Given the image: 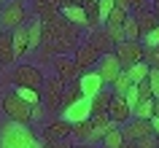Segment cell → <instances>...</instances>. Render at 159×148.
<instances>
[{
    "instance_id": "8",
    "label": "cell",
    "mask_w": 159,
    "mask_h": 148,
    "mask_svg": "<svg viewBox=\"0 0 159 148\" xmlns=\"http://www.w3.org/2000/svg\"><path fill=\"white\" fill-rule=\"evenodd\" d=\"M51 65H54L57 75H59V78H62L65 83L78 81V78H81V67H78L75 57H67V54H57V57L51 59Z\"/></svg>"
},
{
    "instance_id": "17",
    "label": "cell",
    "mask_w": 159,
    "mask_h": 148,
    "mask_svg": "<svg viewBox=\"0 0 159 148\" xmlns=\"http://www.w3.org/2000/svg\"><path fill=\"white\" fill-rule=\"evenodd\" d=\"M132 16L138 19V25H140V35L146 38V35L151 33V30H157L159 27V14L154 8H143V11H132ZM140 38V41H143Z\"/></svg>"
},
{
    "instance_id": "2",
    "label": "cell",
    "mask_w": 159,
    "mask_h": 148,
    "mask_svg": "<svg viewBox=\"0 0 159 148\" xmlns=\"http://www.w3.org/2000/svg\"><path fill=\"white\" fill-rule=\"evenodd\" d=\"M43 143L35 137V132L30 129V124L11 121L0 129V148H41Z\"/></svg>"
},
{
    "instance_id": "27",
    "label": "cell",
    "mask_w": 159,
    "mask_h": 148,
    "mask_svg": "<svg viewBox=\"0 0 159 148\" xmlns=\"http://www.w3.org/2000/svg\"><path fill=\"white\" fill-rule=\"evenodd\" d=\"M19 97H25L30 105H43V89H30V86H14Z\"/></svg>"
},
{
    "instance_id": "29",
    "label": "cell",
    "mask_w": 159,
    "mask_h": 148,
    "mask_svg": "<svg viewBox=\"0 0 159 148\" xmlns=\"http://www.w3.org/2000/svg\"><path fill=\"white\" fill-rule=\"evenodd\" d=\"M132 86H135V81L129 78V73H127V70H121V73H119V78L113 81V86H111V89H113V94H121V97H124V94L132 89Z\"/></svg>"
},
{
    "instance_id": "39",
    "label": "cell",
    "mask_w": 159,
    "mask_h": 148,
    "mask_svg": "<svg viewBox=\"0 0 159 148\" xmlns=\"http://www.w3.org/2000/svg\"><path fill=\"white\" fill-rule=\"evenodd\" d=\"M143 43H146V46H159V27H157V30H151V33L143 38Z\"/></svg>"
},
{
    "instance_id": "52",
    "label": "cell",
    "mask_w": 159,
    "mask_h": 148,
    "mask_svg": "<svg viewBox=\"0 0 159 148\" xmlns=\"http://www.w3.org/2000/svg\"><path fill=\"white\" fill-rule=\"evenodd\" d=\"M157 148H159V146H157Z\"/></svg>"
},
{
    "instance_id": "26",
    "label": "cell",
    "mask_w": 159,
    "mask_h": 148,
    "mask_svg": "<svg viewBox=\"0 0 159 148\" xmlns=\"http://www.w3.org/2000/svg\"><path fill=\"white\" fill-rule=\"evenodd\" d=\"M78 100H84V92H81V83L78 81H70L65 86V97H62V110H67V108H73Z\"/></svg>"
},
{
    "instance_id": "21",
    "label": "cell",
    "mask_w": 159,
    "mask_h": 148,
    "mask_svg": "<svg viewBox=\"0 0 159 148\" xmlns=\"http://www.w3.org/2000/svg\"><path fill=\"white\" fill-rule=\"evenodd\" d=\"M27 35H30V51H41L43 46V22L41 19H30L27 22Z\"/></svg>"
},
{
    "instance_id": "42",
    "label": "cell",
    "mask_w": 159,
    "mask_h": 148,
    "mask_svg": "<svg viewBox=\"0 0 159 148\" xmlns=\"http://www.w3.org/2000/svg\"><path fill=\"white\" fill-rule=\"evenodd\" d=\"M59 6L65 8V6H84V0H59Z\"/></svg>"
},
{
    "instance_id": "14",
    "label": "cell",
    "mask_w": 159,
    "mask_h": 148,
    "mask_svg": "<svg viewBox=\"0 0 159 148\" xmlns=\"http://www.w3.org/2000/svg\"><path fill=\"white\" fill-rule=\"evenodd\" d=\"M59 11H62L59 0H35V3H33V16L41 19L43 25L54 22V19L59 16Z\"/></svg>"
},
{
    "instance_id": "31",
    "label": "cell",
    "mask_w": 159,
    "mask_h": 148,
    "mask_svg": "<svg viewBox=\"0 0 159 148\" xmlns=\"http://www.w3.org/2000/svg\"><path fill=\"white\" fill-rule=\"evenodd\" d=\"M127 73H129V78H132L135 83H140V81H146V78H148L151 65H148V62H138V65H132L129 70H127Z\"/></svg>"
},
{
    "instance_id": "3",
    "label": "cell",
    "mask_w": 159,
    "mask_h": 148,
    "mask_svg": "<svg viewBox=\"0 0 159 148\" xmlns=\"http://www.w3.org/2000/svg\"><path fill=\"white\" fill-rule=\"evenodd\" d=\"M0 108H3V113L8 116L11 121L30 124V121L35 119V105H30L25 97H19L16 92H8V94H3V100H0Z\"/></svg>"
},
{
    "instance_id": "23",
    "label": "cell",
    "mask_w": 159,
    "mask_h": 148,
    "mask_svg": "<svg viewBox=\"0 0 159 148\" xmlns=\"http://www.w3.org/2000/svg\"><path fill=\"white\" fill-rule=\"evenodd\" d=\"M14 51H16V59H22L25 54H30V35H27V25H22V27L14 30Z\"/></svg>"
},
{
    "instance_id": "22",
    "label": "cell",
    "mask_w": 159,
    "mask_h": 148,
    "mask_svg": "<svg viewBox=\"0 0 159 148\" xmlns=\"http://www.w3.org/2000/svg\"><path fill=\"white\" fill-rule=\"evenodd\" d=\"M111 100H113V89H108V86H102L97 94H94L89 102H92V116L94 113H108V105Z\"/></svg>"
},
{
    "instance_id": "45",
    "label": "cell",
    "mask_w": 159,
    "mask_h": 148,
    "mask_svg": "<svg viewBox=\"0 0 159 148\" xmlns=\"http://www.w3.org/2000/svg\"><path fill=\"white\" fill-rule=\"evenodd\" d=\"M75 148H94V143H75Z\"/></svg>"
},
{
    "instance_id": "51",
    "label": "cell",
    "mask_w": 159,
    "mask_h": 148,
    "mask_svg": "<svg viewBox=\"0 0 159 148\" xmlns=\"http://www.w3.org/2000/svg\"><path fill=\"white\" fill-rule=\"evenodd\" d=\"M0 67H3V65H0Z\"/></svg>"
},
{
    "instance_id": "32",
    "label": "cell",
    "mask_w": 159,
    "mask_h": 148,
    "mask_svg": "<svg viewBox=\"0 0 159 148\" xmlns=\"http://www.w3.org/2000/svg\"><path fill=\"white\" fill-rule=\"evenodd\" d=\"M132 116H138V119H154V100H140L138 105L132 108Z\"/></svg>"
},
{
    "instance_id": "9",
    "label": "cell",
    "mask_w": 159,
    "mask_h": 148,
    "mask_svg": "<svg viewBox=\"0 0 159 148\" xmlns=\"http://www.w3.org/2000/svg\"><path fill=\"white\" fill-rule=\"evenodd\" d=\"M116 54H119V59H121V67L129 70L132 65L143 62V43L140 41H121L116 46Z\"/></svg>"
},
{
    "instance_id": "36",
    "label": "cell",
    "mask_w": 159,
    "mask_h": 148,
    "mask_svg": "<svg viewBox=\"0 0 159 148\" xmlns=\"http://www.w3.org/2000/svg\"><path fill=\"white\" fill-rule=\"evenodd\" d=\"M41 148H75V143H70V140H43Z\"/></svg>"
},
{
    "instance_id": "49",
    "label": "cell",
    "mask_w": 159,
    "mask_h": 148,
    "mask_svg": "<svg viewBox=\"0 0 159 148\" xmlns=\"http://www.w3.org/2000/svg\"><path fill=\"white\" fill-rule=\"evenodd\" d=\"M0 14H3V3H0Z\"/></svg>"
},
{
    "instance_id": "34",
    "label": "cell",
    "mask_w": 159,
    "mask_h": 148,
    "mask_svg": "<svg viewBox=\"0 0 159 148\" xmlns=\"http://www.w3.org/2000/svg\"><path fill=\"white\" fill-rule=\"evenodd\" d=\"M135 143H138V148H157L159 146V135L154 132V135H146V137L135 140Z\"/></svg>"
},
{
    "instance_id": "35",
    "label": "cell",
    "mask_w": 159,
    "mask_h": 148,
    "mask_svg": "<svg viewBox=\"0 0 159 148\" xmlns=\"http://www.w3.org/2000/svg\"><path fill=\"white\" fill-rule=\"evenodd\" d=\"M138 92H140V100H157V97H154V89H151V83H148V78L138 83Z\"/></svg>"
},
{
    "instance_id": "15",
    "label": "cell",
    "mask_w": 159,
    "mask_h": 148,
    "mask_svg": "<svg viewBox=\"0 0 159 148\" xmlns=\"http://www.w3.org/2000/svg\"><path fill=\"white\" fill-rule=\"evenodd\" d=\"M86 41L92 43V46L100 51V54H111V51H116V41L108 35V30H105V27L89 30V38H86Z\"/></svg>"
},
{
    "instance_id": "11",
    "label": "cell",
    "mask_w": 159,
    "mask_h": 148,
    "mask_svg": "<svg viewBox=\"0 0 159 148\" xmlns=\"http://www.w3.org/2000/svg\"><path fill=\"white\" fill-rule=\"evenodd\" d=\"M73 57H75V62H78V67H81V73H86V70H92L97 62H100V51L94 49L89 41H84V43H78V49L73 51Z\"/></svg>"
},
{
    "instance_id": "6",
    "label": "cell",
    "mask_w": 159,
    "mask_h": 148,
    "mask_svg": "<svg viewBox=\"0 0 159 148\" xmlns=\"http://www.w3.org/2000/svg\"><path fill=\"white\" fill-rule=\"evenodd\" d=\"M46 75L38 65H16L11 73V83L14 86H30V89H43Z\"/></svg>"
},
{
    "instance_id": "5",
    "label": "cell",
    "mask_w": 159,
    "mask_h": 148,
    "mask_svg": "<svg viewBox=\"0 0 159 148\" xmlns=\"http://www.w3.org/2000/svg\"><path fill=\"white\" fill-rule=\"evenodd\" d=\"M65 86L67 83L59 78V75H51L43 81V108L49 113H57L62 110V97H65Z\"/></svg>"
},
{
    "instance_id": "7",
    "label": "cell",
    "mask_w": 159,
    "mask_h": 148,
    "mask_svg": "<svg viewBox=\"0 0 159 148\" xmlns=\"http://www.w3.org/2000/svg\"><path fill=\"white\" fill-rule=\"evenodd\" d=\"M124 67H121V59H119L116 51H111V54H102L100 62H97V73H100L102 83L105 86H113V81L119 78V73H121Z\"/></svg>"
},
{
    "instance_id": "12",
    "label": "cell",
    "mask_w": 159,
    "mask_h": 148,
    "mask_svg": "<svg viewBox=\"0 0 159 148\" xmlns=\"http://www.w3.org/2000/svg\"><path fill=\"white\" fill-rule=\"evenodd\" d=\"M121 135H124V140H140V137H146V135H154V127H151L148 119L132 116L127 124H121Z\"/></svg>"
},
{
    "instance_id": "33",
    "label": "cell",
    "mask_w": 159,
    "mask_h": 148,
    "mask_svg": "<svg viewBox=\"0 0 159 148\" xmlns=\"http://www.w3.org/2000/svg\"><path fill=\"white\" fill-rule=\"evenodd\" d=\"M143 62H148L151 67H159V46H146L143 43Z\"/></svg>"
},
{
    "instance_id": "43",
    "label": "cell",
    "mask_w": 159,
    "mask_h": 148,
    "mask_svg": "<svg viewBox=\"0 0 159 148\" xmlns=\"http://www.w3.org/2000/svg\"><path fill=\"white\" fill-rule=\"evenodd\" d=\"M151 127H154V132L159 135V116H154V119H151Z\"/></svg>"
},
{
    "instance_id": "47",
    "label": "cell",
    "mask_w": 159,
    "mask_h": 148,
    "mask_svg": "<svg viewBox=\"0 0 159 148\" xmlns=\"http://www.w3.org/2000/svg\"><path fill=\"white\" fill-rule=\"evenodd\" d=\"M154 116H159V100H154Z\"/></svg>"
},
{
    "instance_id": "25",
    "label": "cell",
    "mask_w": 159,
    "mask_h": 148,
    "mask_svg": "<svg viewBox=\"0 0 159 148\" xmlns=\"http://www.w3.org/2000/svg\"><path fill=\"white\" fill-rule=\"evenodd\" d=\"M73 140L75 143H92V116L84 121H73Z\"/></svg>"
},
{
    "instance_id": "30",
    "label": "cell",
    "mask_w": 159,
    "mask_h": 148,
    "mask_svg": "<svg viewBox=\"0 0 159 148\" xmlns=\"http://www.w3.org/2000/svg\"><path fill=\"white\" fill-rule=\"evenodd\" d=\"M124 38L127 41H140L143 35H140V25H138V19L129 14L127 16V22H124Z\"/></svg>"
},
{
    "instance_id": "41",
    "label": "cell",
    "mask_w": 159,
    "mask_h": 148,
    "mask_svg": "<svg viewBox=\"0 0 159 148\" xmlns=\"http://www.w3.org/2000/svg\"><path fill=\"white\" fill-rule=\"evenodd\" d=\"M116 8L127 11V14H132V3H129V0H116Z\"/></svg>"
},
{
    "instance_id": "18",
    "label": "cell",
    "mask_w": 159,
    "mask_h": 148,
    "mask_svg": "<svg viewBox=\"0 0 159 148\" xmlns=\"http://www.w3.org/2000/svg\"><path fill=\"white\" fill-rule=\"evenodd\" d=\"M113 127L108 113H94L92 116V143H102V137L108 135V129Z\"/></svg>"
},
{
    "instance_id": "46",
    "label": "cell",
    "mask_w": 159,
    "mask_h": 148,
    "mask_svg": "<svg viewBox=\"0 0 159 148\" xmlns=\"http://www.w3.org/2000/svg\"><path fill=\"white\" fill-rule=\"evenodd\" d=\"M151 8H154V11L159 14V0H151Z\"/></svg>"
},
{
    "instance_id": "19",
    "label": "cell",
    "mask_w": 159,
    "mask_h": 148,
    "mask_svg": "<svg viewBox=\"0 0 159 148\" xmlns=\"http://www.w3.org/2000/svg\"><path fill=\"white\" fill-rule=\"evenodd\" d=\"M16 62V51H14V33H6L0 35V65H14Z\"/></svg>"
},
{
    "instance_id": "48",
    "label": "cell",
    "mask_w": 159,
    "mask_h": 148,
    "mask_svg": "<svg viewBox=\"0 0 159 148\" xmlns=\"http://www.w3.org/2000/svg\"><path fill=\"white\" fill-rule=\"evenodd\" d=\"M3 33H6V30H3V25H0V35H3Z\"/></svg>"
},
{
    "instance_id": "10",
    "label": "cell",
    "mask_w": 159,
    "mask_h": 148,
    "mask_svg": "<svg viewBox=\"0 0 159 148\" xmlns=\"http://www.w3.org/2000/svg\"><path fill=\"white\" fill-rule=\"evenodd\" d=\"M70 137H73V121L65 116H57L43 127V140H70Z\"/></svg>"
},
{
    "instance_id": "13",
    "label": "cell",
    "mask_w": 159,
    "mask_h": 148,
    "mask_svg": "<svg viewBox=\"0 0 159 148\" xmlns=\"http://www.w3.org/2000/svg\"><path fill=\"white\" fill-rule=\"evenodd\" d=\"M108 116H111L113 124L121 127V124H127L132 119V105H129L121 94H113V100H111V105H108Z\"/></svg>"
},
{
    "instance_id": "20",
    "label": "cell",
    "mask_w": 159,
    "mask_h": 148,
    "mask_svg": "<svg viewBox=\"0 0 159 148\" xmlns=\"http://www.w3.org/2000/svg\"><path fill=\"white\" fill-rule=\"evenodd\" d=\"M62 16H65L67 22H73L75 27H81V30H89V16H86L84 6H65V8H62Z\"/></svg>"
},
{
    "instance_id": "1",
    "label": "cell",
    "mask_w": 159,
    "mask_h": 148,
    "mask_svg": "<svg viewBox=\"0 0 159 148\" xmlns=\"http://www.w3.org/2000/svg\"><path fill=\"white\" fill-rule=\"evenodd\" d=\"M81 43V27H75L73 22H67L59 11V16L49 25H43V46L38 51V62L46 65L57 54H67V51H75Z\"/></svg>"
},
{
    "instance_id": "38",
    "label": "cell",
    "mask_w": 159,
    "mask_h": 148,
    "mask_svg": "<svg viewBox=\"0 0 159 148\" xmlns=\"http://www.w3.org/2000/svg\"><path fill=\"white\" fill-rule=\"evenodd\" d=\"M124 100H127V102H129V105H138V102H140V92H138V83H135V86H132V89H129V92H127V94H124Z\"/></svg>"
},
{
    "instance_id": "50",
    "label": "cell",
    "mask_w": 159,
    "mask_h": 148,
    "mask_svg": "<svg viewBox=\"0 0 159 148\" xmlns=\"http://www.w3.org/2000/svg\"><path fill=\"white\" fill-rule=\"evenodd\" d=\"M0 3H8V0H0Z\"/></svg>"
},
{
    "instance_id": "44",
    "label": "cell",
    "mask_w": 159,
    "mask_h": 148,
    "mask_svg": "<svg viewBox=\"0 0 159 148\" xmlns=\"http://www.w3.org/2000/svg\"><path fill=\"white\" fill-rule=\"evenodd\" d=\"M121 148H138V143H135V140H124V143H121Z\"/></svg>"
},
{
    "instance_id": "37",
    "label": "cell",
    "mask_w": 159,
    "mask_h": 148,
    "mask_svg": "<svg viewBox=\"0 0 159 148\" xmlns=\"http://www.w3.org/2000/svg\"><path fill=\"white\" fill-rule=\"evenodd\" d=\"M148 83H151V89H154V97L159 100V67H151V73H148Z\"/></svg>"
},
{
    "instance_id": "40",
    "label": "cell",
    "mask_w": 159,
    "mask_h": 148,
    "mask_svg": "<svg viewBox=\"0 0 159 148\" xmlns=\"http://www.w3.org/2000/svg\"><path fill=\"white\" fill-rule=\"evenodd\" d=\"M132 3V11H143V8H151V0H129Z\"/></svg>"
},
{
    "instance_id": "24",
    "label": "cell",
    "mask_w": 159,
    "mask_h": 148,
    "mask_svg": "<svg viewBox=\"0 0 159 148\" xmlns=\"http://www.w3.org/2000/svg\"><path fill=\"white\" fill-rule=\"evenodd\" d=\"M89 116H92V102H86V97L78 100L73 108L65 110V119H70V121H84V119H89Z\"/></svg>"
},
{
    "instance_id": "28",
    "label": "cell",
    "mask_w": 159,
    "mask_h": 148,
    "mask_svg": "<svg viewBox=\"0 0 159 148\" xmlns=\"http://www.w3.org/2000/svg\"><path fill=\"white\" fill-rule=\"evenodd\" d=\"M121 143H124L121 127H119V124H113V127L108 129V135L102 137V148H121Z\"/></svg>"
},
{
    "instance_id": "4",
    "label": "cell",
    "mask_w": 159,
    "mask_h": 148,
    "mask_svg": "<svg viewBox=\"0 0 159 148\" xmlns=\"http://www.w3.org/2000/svg\"><path fill=\"white\" fill-rule=\"evenodd\" d=\"M27 22H30V19H27L25 0H8V3H3V14H0V25H3V30L14 33L16 27L27 25Z\"/></svg>"
},
{
    "instance_id": "16",
    "label": "cell",
    "mask_w": 159,
    "mask_h": 148,
    "mask_svg": "<svg viewBox=\"0 0 159 148\" xmlns=\"http://www.w3.org/2000/svg\"><path fill=\"white\" fill-rule=\"evenodd\" d=\"M78 83H81V92H84V97H89V100H92L94 94H97V92H100L102 86H105L97 70H86V73H81Z\"/></svg>"
}]
</instances>
